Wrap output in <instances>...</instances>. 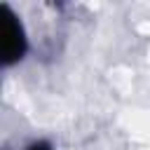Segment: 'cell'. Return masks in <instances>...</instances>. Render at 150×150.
I'll list each match as a JSON object with an SVG mask.
<instances>
[{"instance_id": "1", "label": "cell", "mask_w": 150, "mask_h": 150, "mask_svg": "<svg viewBox=\"0 0 150 150\" xmlns=\"http://www.w3.org/2000/svg\"><path fill=\"white\" fill-rule=\"evenodd\" d=\"M0 35H2V56H0L2 66L9 68L23 61L28 52V35L21 19L9 5H0Z\"/></svg>"}, {"instance_id": "2", "label": "cell", "mask_w": 150, "mask_h": 150, "mask_svg": "<svg viewBox=\"0 0 150 150\" xmlns=\"http://www.w3.org/2000/svg\"><path fill=\"white\" fill-rule=\"evenodd\" d=\"M23 150H54V145L49 141H45V138H38V141H30Z\"/></svg>"}]
</instances>
